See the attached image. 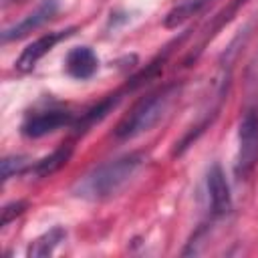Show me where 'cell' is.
Here are the masks:
<instances>
[{"label":"cell","mask_w":258,"mask_h":258,"mask_svg":"<svg viewBox=\"0 0 258 258\" xmlns=\"http://www.w3.org/2000/svg\"><path fill=\"white\" fill-rule=\"evenodd\" d=\"M210 2H212V0H183L181 4H177L175 8H171V10L167 12L163 24H165L167 28H175V26H179L181 22H185L189 16L198 14V12H200L206 4H210Z\"/></svg>","instance_id":"12"},{"label":"cell","mask_w":258,"mask_h":258,"mask_svg":"<svg viewBox=\"0 0 258 258\" xmlns=\"http://www.w3.org/2000/svg\"><path fill=\"white\" fill-rule=\"evenodd\" d=\"M208 196H210V206L214 216H226L232 210V194L230 185L226 179L224 169L216 163L208 171Z\"/></svg>","instance_id":"7"},{"label":"cell","mask_w":258,"mask_h":258,"mask_svg":"<svg viewBox=\"0 0 258 258\" xmlns=\"http://www.w3.org/2000/svg\"><path fill=\"white\" fill-rule=\"evenodd\" d=\"M58 10V2L56 0H42L30 14H26L20 22L12 24L10 28H6L2 32V42H10V40H18L22 36H26L28 32L40 28L44 22H48Z\"/></svg>","instance_id":"6"},{"label":"cell","mask_w":258,"mask_h":258,"mask_svg":"<svg viewBox=\"0 0 258 258\" xmlns=\"http://www.w3.org/2000/svg\"><path fill=\"white\" fill-rule=\"evenodd\" d=\"M71 155H73V147L71 145H62V147L54 149L50 155H46L40 161H36L32 165V173L36 177H48L54 171H58L62 165H67V161L71 159Z\"/></svg>","instance_id":"10"},{"label":"cell","mask_w":258,"mask_h":258,"mask_svg":"<svg viewBox=\"0 0 258 258\" xmlns=\"http://www.w3.org/2000/svg\"><path fill=\"white\" fill-rule=\"evenodd\" d=\"M121 101V97L119 95H109V97H105L103 101H99L95 107H91L87 113H83L81 117H79V121H77V131H87L89 127H93L95 123H99V121H103L115 107H117V103Z\"/></svg>","instance_id":"9"},{"label":"cell","mask_w":258,"mask_h":258,"mask_svg":"<svg viewBox=\"0 0 258 258\" xmlns=\"http://www.w3.org/2000/svg\"><path fill=\"white\" fill-rule=\"evenodd\" d=\"M73 32H75V28H67V30H54V32H46V34L38 36L36 40H32L30 44H26V48H22V52H20V56L16 58L14 67H16L20 73L32 71V69L36 67V62H38L46 52H50L56 42H60L62 38L71 36Z\"/></svg>","instance_id":"5"},{"label":"cell","mask_w":258,"mask_h":258,"mask_svg":"<svg viewBox=\"0 0 258 258\" xmlns=\"http://www.w3.org/2000/svg\"><path fill=\"white\" fill-rule=\"evenodd\" d=\"M143 165V155L141 153H127L117 159H111L93 171H89L83 179L77 181L75 194L83 200L91 202H101L117 196L137 173V169Z\"/></svg>","instance_id":"1"},{"label":"cell","mask_w":258,"mask_h":258,"mask_svg":"<svg viewBox=\"0 0 258 258\" xmlns=\"http://www.w3.org/2000/svg\"><path fill=\"white\" fill-rule=\"evenodd\" d=\"M73 123H75L73 113H69L64 109H46V111H38V113L28 115L22 123V133L26 137L38 139V137L54 133L56 129L73 125Z\"/></svg>","instance_id":"4"},{"label":"cell","mask_w":258,"mask_h":258,"mask_svg":"<svg viewBox=\"0 0 258 258\" xmlns=\"http://www.w3.org/2000/svg\"><path fill=\"white\" fill-rule=\"evenodd\" d=\"M177 95H179L177 85H165V87L149 93L141 101H137L133 105V109L115 127V137L133 139V137L149 131L151 127H155L161 121V117L169 111V107Z\"/></svg>","instance_id":"2"},{"label":"cell","mask_w":258,"mask_h":258,"mask_svg":"<svg viewBox=\"0 0 258 258\" xmlns=\"http://www.w3.org/2000/svg\"><path fill=\"white\" fill-rule=\"evenodd\" d=\"M258 163V109L248 107L238 125V153L234 171L236 177L248 179Z\"/></svg>","instance_id":"3"},{"label":"cell","mask_w":258,"mask_h":258,"mask_svg":"<svg viewBox=\"0 0 258 258\" xmlns=\"http://www.w3.org/2000/svg\"><path fill=\"white\" fill-rule=\"evenodd\" d=\"M28 167V157L24 155H8L2 159V181H8L12 175L22 173Z\"/></svg>","instance_id":"13"},{"label":"cell","mask_w":258,"mask_h":258,"mask_svg":"<svg viewBox=\"0 0 258 258\" xmlns=\"http://www.w3.org/2000/svg\"><path fill=\"white\" fill-rule=\"evenodd\" d=\"M64 69L73 79L85 81L91 79L99 69V58L89 46H75L67 52Z\"/></svg>","instance_id":"8"},{"label":"cell","mask_w":258,"mask_h":258,"mask_svg":"<svg viewBox=\"0 0 258 258\" xmlns=\"http://www.w3.org/2000/svg\"><path fill=\"white\" fill-rule=\"evenodd\" d=\"M64 236H67V232L62 230V228H52V230H48V232H44L42 236H38L36 240H32L30 242V246H28V250H26V254L30 256V258H40V256H48V254H52L54 252V248L64 240Z\"/></svg>","instance_id":"11"},{"label":"cell","mask_w":258,"mask_h":258,"mask_svg":"<svg viewBox=\"0 0 258 258\" xmlns=\"http://www.w3.org/2000/svg\"><path fill=\"white\" fill-rule=\"evenodd\" d=\"M12 2H16V0H2V6H8V4H12Z\"/></svg>","instance_id":"15"},{"label":"cell","mask_w":258,"mask_h":258,"mask_svg":"<svg viewBox=\"0 0 258 258\" xmlns=\"http://www.w3.org/2000/svg\"><path fill=\"white\" fill-rule=\"evenodd\" d=\"M24 210H26V202H22V200L4 206V208H2V226H8V224H10L16 216H20Z\"/></svg>","instance_id":"14"}]
</instances>
